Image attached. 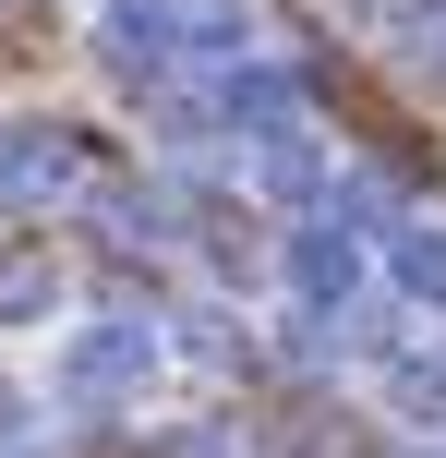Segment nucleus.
I'll list each match as a JSON object with an SVG mask.
<instances>
[{
  "mask_svg": "<svg viewBox=\"0 0 446 458\" xmlns=\"http://www.w3.org/2000/svg\"><path fill=\"white\" fill-rule=\"evenodd\" d=\"M157 362H169V338L145 314H97V326H72V350H61V398H85V411H133L145 386H157Z\"/></svg>",
  "mask_w": 446,
  "mask_h": 458,
  "instance_id": "nucleus-1",
  "label": "nucleus"
},
{
  "mask_svg": "<svg viewBox=\"0 0 446 458\" xmlns=\"http://www.w3.org/2000/svg\"><path fill=\"white\" fill-rule=\"evenodd\" d=\"M97 182V145L72 133V121H13L0 133V193L13 206H61V193H85Z\"/></svg>",
  "mask_w": 446,
  "mask_h": 458,
  "instance_id": "nucleus-2",
  "label": "nucleus"
},
{
  "mask_svg": "<svg viewBox=\"0 0 446 458\" xmlns=\"http://www.w3.org/2000/svg\"><path fill=\"white\" fill-rule=\"evenodd\" d=\"M278 277L302 290V314H350V290H362V229H350V217H290Z\"/></svg>",
  "mask_w": 446,
  "mask_h": 458,
  "instance_id": "nucleus-3",
  "label": "nucleus"
},
{
  "mask_svg": "<svg viewBox=\"0 0 446 458\" xmlns=\"http://www.w3.org/2000/svg\"><path fill=\"white\" fill-rule=\"evenodd\" d=\"M217 133H254V145L302 133V72H278V61H230V85H217Z\"/></svg>",
  "mask_w": 446,
  "mask_h": 458,
  "instance_id": "nucleus-4",
  "label": "nucleus"
},
{
  "mask_svg": "<svg viewBox=\"0 0 446 458\" xmlns=\"http://www.w3.org/2000/svg\"><path fill=\"white\" fill-rule=\"evenodd\" d=\"M374 253H386V277H399L410 314H446V217H386Z\"/></svg>",
  "mask_w": 446,
  "mask_h": 458,
  "instance_id": "nucleus-5",
  "label": "nucleus"
},
{
  "mask_svg": "<svg viewBox=\"0 0 446 458\" xmlns=\"http://www.w3.org/2000/svg\"><path fill=\"white\" fill-rule=\"evenodd\" d=\"M181 61H241V0H157Z\"/></svg>",
  "mask_w": 446,
  "mask_h": 458,
  "instance_id": "nucleus-6",
  "label": "nucleus"
},
{
  "mask_svg": "<svg viewBox=\"0 0 446 458\" xmlns=\"http://www.w3.org/2000/svg\"><path fill=\"white\" fill-rule=\"evenodd\" d=\"M61 314V266L48 253H0V326H48Z\"/></svg>",
  "mask_w": 446,
  "mask_h": 458,
  "instance_id": "nucleus-7",
  "label": "nucleus"
},
{
  "mask_svg": "<svg viewBox=\"0 0 446 458\" xmlns=\"http://www.w3.org/2000/svg\"><path fill=\"white\" fill-rule=\"evenodd\" d=\"M169 362H206V374H230V362H241V326H230V301H193V314L169 326Z\"/></svg>",
  "mask_w": 446,
  "mask_h": 458,
  "instance_id": "nucleus-8",
  "label": "nucleus"
},
{
  "mask_svg": "<svg viewBox=\"0 0 446 458\" xmlns=\"http://www.w3.org/2000/svg\"><path fill=\"white\" fill-rule=\"evenodd\" d=\"M169 458H230V422H193V435H169Z\"/></svg>",
  "mask_w": 446,
  "mask_h": 458,
  "instance_id": "nucleus-9",
  "label": "nucleus"
},
{
  "mask_svg": "<svg viewBox=\"0 0 446 458\" xmlns=\"http://www.w3.org/2000/svg\"><path fill=\"white\" fill-rule=\"evenodd\" d=\"M13 435H24V386L0 374V446H13Z\"/></svg>",
  "mask_w": 446,
  "mask_h": 458,
  "instance_id": "nucleus-10",
  "label": "nucleus"
},
{
  "mask_svg": "<svg viewBox=\"0 0 446 458\" xmlns=\"http://www.w3.org/2000/svg\"><path fill=\"white\" fill-rule=\"evenodd\" d=\"M434 61H446V0H434Z\"/></svg>",
  "mask_w": 446,
  "mask_h": 458,
  "instance_id": "nucleus-11",
  "label": "nucleus"
}]
</instances>
